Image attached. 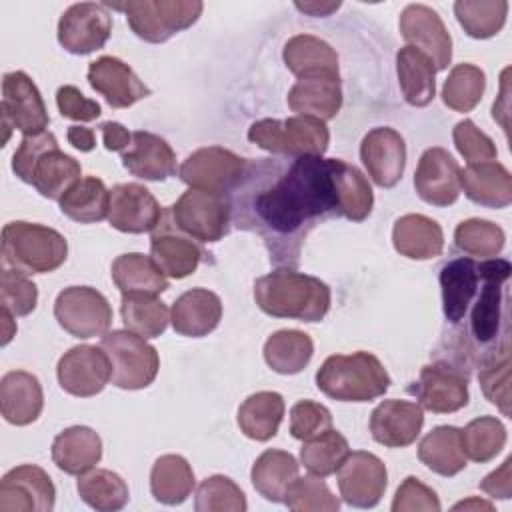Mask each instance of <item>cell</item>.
Segmentation results:
<instances>
[{
  "label": "cell",
  "instance_id": "obj_1",
  "mask_svg": "<svg viewBox=\"0 0 512 512\" xmlns=\"http://www.w3.org/2000/svg\"><path fill=\"white\" fill-rule=\"evenodd\" d=\"M338 158L298 156L248 164L238 184L234 218L262 236L274 264L296 266L300 246L322 220L342 216Z\"/></svg>",
  "mask_w": 512,
  "mask_h": 512
},
{
  "label": "cell",
  "instance_id": "obj_2",
  "mask_svg": "<svg viewBox=\"0 0 512 512\" xmlns=\"http://www.w3.org/2000/svg\"><path fill=\"white\" fill-rule=\"evenodd\" d=\"M254 300L268 316L320 322L330 310V288L316 276L278 268L254 282Z\"/></svg>",
  "mask_w": 512,
  "mask_h": 512
},
{
  "label": "cell",
  "instance_id": "obj_3",
  "mask_svg": "<svg viewBox=\"0 0 512 512\" xmlns=\"http://www.w3.org/2000/svg\"><path fill=\"white\" fill-rule=\"evenodd\" d=\"M12 170L50 200H60L82 174L80 164L58 148L52 132L24 136L12 156Z\"/></svg>",
  "mask_w": 512,
  "mask_h": 512
},
{
  "label": "cell",
  "instance_id": "obj_4",
  "mask_svg": "<svg viewBox=\"0 0 512 512\" xmlns=\"http://www.w3.org/2000/svg\"><path fill=\"white\" fill-rule=\"evenodd\" d=\"M316 386L340 402H370L390 388V376L370 352L334 354L316 372Z\"/></svg>",
  "mask_w": 512,
  "mask_h": 512
},
{
  "label": "cell",
  "instance_id": "obj_5",
  "mask_svg": "<svg viewBox=\"0 0 512 512\" xmlns=\"http://www.w3.org/2000/svg\"><path fill=\"white\" fill-rule=\"evenodd\" d=\"M68 256L66 238L34 222H8L2 228V262L24 274L54 272Z\"/></svg>",
  "mask_w": 512,
  "mask_h": 512
},
{
  "label": "cell",
  "instance_id": "obj_6",
  "mask_svg": "<svg viewBox=\"0 0 512 512\" xmlns=\"http://www.w3.org/2000/svg\"><path fill=\"white\" fill-rule=\"evenodd\" d=\"M248 140L280 156H322L328 150L330 132L326 122L314 116L262 118L248 128Z\"/></svg>",
  "mask_w": 512,
  "mask_h": 512
},
{
  "label": "cell",
  "instance_id": "obj_7",
  "mask_svg": "<svg viewBox=\"0 0 512 512\" xmlns=\"http://www.w3.org/2000/svg\"><path fill=\"white\" fill-rule=\"evenodd\" d=\"M478 272L480 288L474 296L476 302L470 314V334L476 346L488 348L494 346L500 336H508V330L502 332V326H508L504 286L512 266L504 258H486L478 262Z\"/></svg>",
  "mask_w": 512,
  "mask_h": 512
},
{
  "label": "cell",
  "instance_id": "obj_8",
  "mask_svg": "<svg viewBox=\"0 0 512 512\" xmlns=\"http://www.w3.org/2000/svg\"><path fill=\"white\" fill-rule=\"evenodd\" d=\"M106 8L124 12L138 38L160 44L190 28L200 18L204 4L198 0H132L106 4Z\"/></svg>",
  "mask_w": 512,
  "mask_h": 512
},
{
  "label": "cell",
  "instance_id": "obj_9",
  "mask_svg": "<svg viewBox=\"0 0 512 512\" xmlns=\"http://www.w3.org/2000/svg\"><path fill=\"white\" fill-rule=\"evenodd\" d=\"M100 348L112 366V384L124 390H140L154 382L160 358L146 338L130 330H112L102 336Z\"/></svg>",
  "mask_w": 512,
  "mask_h": 512
},
{
  "label": "cell",
  "instance_id": "obj_10",
  "mask_svg": "<svg viewBox=\"0 0 512 512\" xmlns=\"http://www.w3.org/2000/svg\"><path fill=\"white\" fill-rule=\"evenodd\" d=\"M172 224L198 242H218L232 218V202L222 194L188 188L168 210Z\"/></svg>",
  "mask_w": 512,
  "mask_h": 512
},
{
  "label": "cell",
  "instance_id": "obj_11",
  "mask_svg": "<svg viewBox=\"0 0 512 512\" xmlns=\"http://www.w3.org/2000/svg\"><path fill=\"white\" fill-rule=\"evenodd\" d=\"M248 170V162L222 146H206L192 152L178 174L190 188L222 194L236 190Z\"/></svg>",
  "mask_w": 512,
  "mask_h": 512
},
{
  "label": "cell",
  "instance_id": "obj_12",
  "mask_svg": "<svg viewBox=\"0 0 512 512\" xmlns=\"http://www.w3.org/2000/svg\"><path fill=\"white\" fill-rule=\"evenodd\" d=\"M0 112L4 142H8L12 128L20 130L24 136H34L46 132V126L50 122L40 90L22 70L4 74Z\"/></svg>",
  "mask_w": 512,
  "mask_h": 512
},
{
  "label": "cell",
  "instance_id": "obj_13",
  "mask_svg": "<svg viewBox=\"0 0 512 512\" xmlns=\"http://www.w3.org/2000/svg\"><path fill=\"white\" fill-rule=\"evenodd\" d=\"M58 324L76 338L104 336L112 324V308L104 294L90 286H68L54 302Z\"/></svg>",
  "mask_w": 512,
  "mask_h": 512
},
{
  "label": "cell",
  "instance_id": "obj_14",
  "mask_svg": "<svg viewBox=\"0 0 512 512\" xmlns=\"http://www.w3.org/2000/svg\"><path fill=\"white\" fill-rule=\"evenodd\" d=\"M112 32L106 4H72L58 20V42L70 54H90L102 48Z\"/></svg>",
  "mask_w": 512,
  "mask_h": 512
},
{
  "label": "cell",
  "instance_id": "obj_15",
  "mask_svg": "<svg viewBox=\"0 0 512 512\" xmlns=\"http://www.w3.org/2000/svg\"><path fill=\"white\" fill-rule=\"evenodd\" d=\"M56 374L64 392L88 398L102 392L112 380V366L102 348L80 344L64 352L58 360Z\"/></svg>",
  "mask_w": 512,
  "mask_h": 512
},
{
  "label": "cell",
  "instance_id": "obj_16",
  "mask_svg": "<svg viewBox=\"0 0 512 512\" xmlns=\"http://www.w3.org/2000/svg\"><path fill=\"white\" fill-rule=\"evenodd\" d=\"M54 500L56 488L40 466H16L0 480V512H50Z\"/></svg>",
  "mask_w": 512,
  "mask_h": 512
},
{
  "label": "cell",
  "instance_id": "obj_17",
  "mask_svg": "<svg viewBox=\"0 0 512 512\" xmlns=\"http://www.w3.org/2000/svg\"><path fill=\"white\" fill-rule=\"evenodd\" d=\"M338 472L340 496L356 508H372L384 496L388 472L384 462L364 450L350 452Z\"/></svg>",
  "mask_w": 512,
  "mask_h": 512
},
{
  "label": "cell",
  "instance_id": "obj_18",
  "mask_svg": "<svg viewBox=\"0 0 512 512\" xmlns=\"http://www.w3.org/2000/svg\"><path fill=\"white\" fill-rule=\"evenodd\" d=\"M410 392L416 394L422 408L450 414L468 404V376L460 366L434 362L420 370V378Z\"/></svg>",
  "mask_w": 512,
  "mask_h": 512
},
{
  "label": "cell",
  "instance_id": "obj_19",
  "mask_svg": "<svg viewBox=\"0 0 512 512\" xmlns=\"http://www.w3.org/2000/svg\"><path fill=\"white\" fill-rule=\"evenodd\" d=\"M400 32L408 46L424 52L436 72L446 70L452 60V38L436 10L424 4H408L400 14Z\"/></svg>",
  "mask_w": 512,
  "mask_h": 512
},
{
  "label": "cell",
  "instance_id": "obj_20",
  "mask_svg": "<svg viewBox=\"0 0 512 512\" xmlns=\"http://www.w3.org/2000/svg\"><path fill=\"white\" fill-rule=\"evenodd\" d=\"M164 210L152 192L140 184H116L110 190L108 222L112 228L128 234L152 232L160 224Z\"/></svg>",
  "mask_w": 512,
  "mask_h": 512
},
{
  "label": "cell",
  "instance_id": "obj_21",
  "mask_svg": "<svg viewBox=\"0 0 512 512\" xmlns=\"http://www.w3.org/2000/svg\"><path fill=\"white\" fill-rule=\"evenodd\" d=\"M360 160L380 188H392L400 182L406 166L404 138L388 126L372 128L362 138Z\"/></svg>",
  "mask_w": 512,
  "mask_h": 512
},
{
  "label": "cell",
  "instance_id": "obj_22",
  "mask_svg": "<svg viewBox=\"0 0 512 512\" xmlns=\"http://www.w3.org/2000/svg\"><path fill=\"white\" fill-rule=\"evenodd\" d=\"M414 188L432 206H450L460 196V166L444 148H428L420 156Z\"/></svg>",
  "mask_w": 512,
  "mask_h": 512
},
{
  "label": "cell",
  "instance_id": "obj_23",
  "mask_svg": "<svg viewBox=\"0 0 512 512\" xmlns=\"http://www.w3.org/2000/svg\"><path fill=\"white\" fill-rule=\"evenodd\" d=\"M152 232L154 234L150 238V254L156 266L166 276L186 278L198 268L204 256L202 248L194 242V238H190L172 224L168 212H164L160 224Z\"/></svg>",
  "mask_w": 512,
  "mask_h": 512
},
{
  "label": "cell",
  "instance_id": "obj_24",
  "mask_svg": "<svg viewBox=\"0 0 512 512\" xmlns=\"http://www.w3.org/2000/svg\"><path fill=\"white\" fill-rule=\"evenodd\" d=\"M88 82L100 92L112 108H128L134 102L150 96V88L136 72L114 56H100L88 66Z\"/></svg>",
  "mask_w": 512,
  "mask_h": 512
},
{
  "label": "cell",
  "instance_id": "obj_25",
  "mask_svg": "<svg viewBox=\"0 0 512 512\" xmlns=\"http://www.w3.org/2000/svg\"><path fill=\"white\" fill-rule=\"evenodd\" d=\"M424 424L422 406L408 400H384L370 414L372 438L388 448L410 446Z\"/></svg>",
  "mask_w": 512,
  "mask_h": 512
},
{
  "label": "cell",
  "instance_id": "obj_26",
  "mask_svg": "<svg viewBox=\"0 0 512 512\" xmlns=\"http://www.w3.org/2000/svg\"><path fill=\"white\" fill-rule=\"evenodd\" d=\"M124 168L142 180H166L176 174V154L170 144L146 130L132 132L130 146L122 152Z\"/></svg>",
  "mask_w": 512,
  "mask_h": 512
},
{
  "label": "cell",
  "instance_id": "obj_27",
  "mask_svg": "<svg viewBox=\"0 0 512 512\" xmlns=\"http://www.w3.org/2000/svg\"><path fill=\"white\" fill-rule=\"evenodd\" d=\"M222 318L220 298L206 288H192L176 298L170 310L174 332L190 338L210 334Z\"/></svg>",
  "mask_w": 512,
  "mask_h": 512
},
{
  "label": "cell",
  "instance_id": "obj_28",
  "mask_svg": "<svg viewBox=\"0 0 512 512\" xmlns=\"http://www.w3.org/2000/svg\"><path fill=\"white\" fill-rule=\"evenodd\" d=\"M44 406V394L38 378L24 370H12L0 380V410L6 422L14 426L32 424Z\"/></svg>",
  "mask_w": 512,
  "mask_h": 512
},
{
  "label": "cell",
  "instance_id": "obj_29",
  "mask_svg": "<svg viewBox=\"0 0 512 512\" xmlns=\"http://www.w3.org/2000/svg\"><path fill=\"white\" fill-rule=\"evenodd\" d=\"M282 58L286 68L302 78H340L338 72V54L334 48L312 36V34H296L292 36L282 50Z\"/></svg>",
  "mask_w": 512,
  "mask_h": 512
},
{
  "label": "cell",
  "instance_id": "obj_30",
  "mask_svg": "<svg viewBox=\"0 0 512 512\" xmlns=\"http://www.w3.org/2000/svg\"><path fill=\"white\" fill-rule=\"evenodd\" d=\"M480 286L478 262L470 256L454 258L440 270L442 308L448 322L458 324L474 300Z\"/></svg>",
  "mask_w": 512,
  "mask_h": 512
},
{
  "label": "cell",
  "instance_id": "obj_31",
  "mask_svg": "<svg viewBox=\"0 0 512 512\" xmlns=\"http://www.w3.org/2000/svg\"><path fill=\"white\" fill-rule=\"evenodd\" d=\"M464 194L486 208H506L512 202V176L500 162L468 164L460 170Z\"/></svg>",
  "mask_w": 512,
  "mask_h": 512
},
{
  "label": "cell",
  "instance_id": "obj_32",
  "mask_svg": "<svg viewBox=\"0 0 512 512\" xmlns=\"http://www.w3.org/2000/svg\"><path fill=\"white\" fill-rule=\"evenodd\" d=\"M102 458V440L88 426H72L62 430L52 442L54 464L72 476L92 470Z\"/></svg>",
  "mask_w": 512,
  "mask_h": 512
},
{
  "label": "cell",
  "instance_id": "obj_33",
  "mask_svg": "<svg viewBox=\"0 0 512 512\" xmlns=\"http://www.w3.org/2000/svg\"><path fill=\"white\" fill-rule=\"evenodd\" d=\"M396 252L412 260H430L442 254L444 234L436 220L424 214L400 216L392 228Z\"/></svg>",
  "mask_w": 512,
  "mask_h": 512
},
{
  "label": "cell",
  "instance_id": "obj_34",
  "mask_svg": "<svg viewBox=\"0 0 512 512\" xmlns=\"http://www.w3.org/2000/svg\"><path fill=\"white\" fill-rule=\"evenodd\" d=\"M288 106L298 116L330 120L342 106L340 78H302L288 92Z\"/></svg>",
  "mask_w": 512,
  "mask_h": 512
},
{
  "label": "cell",
  "instance_id": "obj_35",
  "mask_svg": "<svg viewBox=\"0 0 512 512\" xmlns=\"http://www.w3.org/2000/svg\"><path fill=\"white\" fill-rule=\"evenodd\" d=\"M398 82L404 100L410 106H426L436 94V68L434 62L418 48L404 46L396 54Z\"/></svg>",
  "mask_w": 512,
  "mask_h": 512
},
{
  "label": "cell",
  "instance_id": "obj_36",
  "mask_svg": "<svg viewBox=\"0 0 512 512\" xmlns=\"http://www.w3.org/2000/svg\"><path fill=\"white\" fill-rule=\"evenodd\" d=\"M252 484L270 502H284L288 488L298 478V462L290 452L264 450L252 466Z\"/></svg>",
  "mask_w": 512,
  "mask_h": 512
},
{
  "label": "cell",
  "instance_id": "obj_37",
  "mask_svg": "<svg viewBox=\"0 0 512 512\" xmlns=\"http://www.w3.org/2000/svg\"><path fill=\"white\" fill-rule=\"evenodd\" d=\"M418 458L440 476H454L464 470L466 454L462 448L460 428L436 426L430 430L418 446Z\"/></svg>",
  "mask_w": 512,
  "mask_h": 512
},
{
  "label": "cell",
  "instance_id": "obj_38",
  "mask_svg": "<svg viewBox=\"0 0 512 512\" xmlns=\"http://www.w3.org/2000/svg\"><path fill=\"white\" fill-rule=\"evenodd\" d=\"M112 280L122 294H160L168 288L166 274L152 256L138 252L122 254L112 262Z\"/></svg>",
  "mask_w": 512,
  "mask_h": 512
},
{
  "label": "cell",
  "instance_id": "obj_39",
  "mask_svg": "<svg viewBox=\"0 0 512 512\" xmlns=\"http://www.w3.org/2000/svg\"><path fill=\"white\" fill-rule=\"evenodd\" d=\"M284 416V400L278 392H256L248 396L238 408L240 430L258 442L276 436Z\"/></svg>",
  "mask_w": 512,
  "mask_h": 512
},
{
  "label": "cell",
  "instance_id": "obj_40",
  "mask_svg": "<svg viewBox=\"0 0 512 512\" xmlns=\"http://www.w3.org/2000/svg\"><path fill=\"white\" fill-rule=\"evenodd\" d=\"M194 488V472L180 454L160 456L150 472L152 496L168 506L182 504Z\"/></svg>",
  "mask_w": 512,
  "mask_h": 512
},
{
  "label": "cell",
  "instance_id": "obj_41",
  "mask_svg": "<svg viewBox=\"0 0 512 512\" xmlns=\"http://www.w3.org/2000/svg\"><path fill=\"white\" fill-rule=\"evenodd\" d=\"M60 210L70 220L80 224H94L108 218L110 190L96 176L80 178L60 200Z\"/></svg>",
  "mask_w": 512,
  "mask_h": 512
},
{
  "label": "cell",
  "instance_id": "obj_42",
  "mask_svg": "<svg viewBox=\"0 0 512 512\" xmlns=\"http://www.w3.org/2000/svg\"><path fill=\"white\" fill-rule=\"evenodd\" d=\"M312 354V338L300 330H278L264 344V360L278 374L302 372Z\"/></svg>",
  "mask_w": 512,
  "mask_h": 512
},
{
  "label": "cell",
  "instance_id": "obj_43",
  "mask_svg": "<svg viewBox=\"0 0 512 512\" xmlns=\"http://www.w3.org/2000/svg\"><path fill=\"white\" fill-rule=\"evenodd\" d=\"M120 314L126 330L142 338L160 336L170 320L168 306L154 294H122Z\"/></svg>",
  "mask_w": 512,
  "mask_h": 512
},
{
  "label": "cell",
  "instance_id": "obj_44",
  "mask_svg": "<svg viewBox=\"0 0 512 512\" xmlns=\"http://www.w3.org/2000/svg\"><path fill=\"white\" fill-rule=\"evenodd\" d=\"M78 494L80 498L94 510L100 512H114L126 506L130 494H128V486L122 480V476H118L112 470L106 468H96V470H88L84 474H80L78 478Z\"/></svg>",
  "mask_w": 512,
  "mask_h": 512
},
{
  "label": "cell",
  "instance_id": "obj_45",
  "mask_svg": "<svg viewBox=\"0 0 512 512\" xmlns=\"http://www.w3.org/2000/svg\"><path fill=\"white\" fill-rule=\"evenodd\" d=\"M350 446L348 440L334 428L322 432L316 438L304 440L300 448V460L304 468L320 478L334 474L342 462L348 458Z\"/></svg>",
  "mask_w": 512,
  "mask_h": 512
},
{
  "label": "cell",
  "instance_id": "obj_46",
  "mask_svg": "<svg viewBox=\"0 0 512 512\" xmlns=\"http://www.w3.org/2000/svg\"><path fill=\"white\" fill-rule=\"evenodd\" d=\"M506 0H458L454 2V14L472 38L484 40L498 34L506 22Z\"/></svg>",
  "mask_w": 512,
  "mask_h": 512
},
{
  "label": "cell",
  "instance_id": "obj_47",
  "mask_svg": "<svg viewBox=\"0 0 512 512\" xmlns=\"http://www.w3.org/2000/svg\"><path fill=\"white\" fill-rule=\"evenodd\" d=\"M484 88V72L478 66L464 62L450 70L442 88V100L454 112H470L482 100Z\"/></svg>",
  "mask_w": 512,
  "mask_h": 512
},
{
  "label": "cell",
  "instance_id": "obj_48",
  "mask_svg": "<svg viewBox=\"0 0 512 512\" xmlns=\"http://www.w3.org/2000/svg\"><path fill=\"white\" fill-rule=\"evenodd\" d=\"M464 454L474 462H490L506 444V428L494 416L474 418L460 430Z\"/></svg>",
  "mask_w": 512,
  "mask_h": 512
},
{
  "label": "cell",
  "instance_id": "obj_49",
  "mask_svg": "<svg viewBox=\"0 0 512 512\" xmlns=\"http://www.w3.org/2000/svg\"><path fill=\"white\" fill-rule=\"evenodd\" d=\"M504 230L482 218H470L456 226L454 230V242L456 246L474 258H496V254L504 248Z\"/></svg>",
  "mask_w": 512,
  "mask_h": 512
},
{
  "label": "cell",
  "instance_id": "obj_50",
  "mask_svg": "<svg viewBox=\"0 0 512 512\" xmlns=\"http://www.w3.org/2000/svg\"><path fill=\"white\" fill-rule=\"evenodd\" d=\"M338 194L344 218L362 222L372 212L374 196L366 176L344 160L338 162Z\"/></svg>",
  "mask_w": 512,
  "mask_h": 512
},
{
  "label": "cell",
  "instance_id": "obj_51",
  "mask_svg": "<svg viewBox=\"0 0 512 512\" xmlns=\"http://www.w3.org/2000/svg\"><path fill=\"white\" fill-rule=\"evenodd\" d=\"M478 380L484 396L510 416V344L482 358Z\"/></svg>",
  "mask_w": 512,
  "mask_h": 512
},
{
  "label": "cell",
  "instance_id": "obj_52",
  "mask_svg": "<svg viewBox=\"0 0 512 512\" xmlns=\"http://www.w3.org/2000/svg\"><path fill=\"white\" fill-rule=\"evenodd\" d=\"M194 508L198 512H244L248 508L244 492L234 480L214 474L200 482Z\"/></svg>",
  "mask_w": 512,
  "mask_h": 512
},
{
  "label": "cell",
  "instance_id": "obj_53",
  "mask_svg": "<svg viewBox=\"0 0 512 512\" xmlns=\"http://www.w3.org/2000/svg\"><path fill=\"white\" fill-rule=\"evenodd\" d=\"M284 504L294 512H336L340 500L330 492L320 476L296 478L288 488Z\"/></svg>",
  "mask_w": 512,
  "mask_h": 512
},
{
  "label": "cell",
  "instance_id": "obj_54",
  "mask_svg": "<svg viewBox=\"0 0 512 512\" xmlns=\"http://www.w3.org/2000/svg\"><path fill=\"white\" fill-rule=\"evenodd\" d=\"M38 302V288L28 274L4 268L0 274V304L12 316H28Z\"/></svg>",
  "mask_w": 512,
  "mask_h": 512
},
{
  "label": "cell",
  "instance_id": "obj_55",
  "mask_svg": "<svg viewBox=\"0 0 512 512\" xmlns=\"http://www.w3.org/2000/svg\"><path fill=\"white\" fill-rule=\"evenodd\" d=\"M332 428V414L324 404L300 400L290 410V434L296 440H310Z\"/></svg>",
  "mask_w": 512,
  "mask_h": 512
},
{
  "label": "cell",
  "instance_id": "obj_56",
  "mask_svg": "<svg viewBox=\"0 0 512 512\" xmlns=\"http://www.w3.org/2000/svg\"><path fill=\"white\" fill-rule=\"evenodd\" d=\"M456 150L468 160V164L488 162L496 158V146L494 142L480 130L472 120H462L454 126L452 132Z\"/></svg>",
  "mask_w": 512,
  "mask_h": 512
},
{
  "label": "cell",
  "instance_id": "obj_57",
  "mask_svg": "<svg viewBox=\"0 0 512 512\" xmlns=\"http://www.w3.org/2000/svg\"><path fill=\"white\" fill-rule=\"evenodd\" d=\"M414 510L438 512L440 500L432 488L422 484L416 476H408L396 490L392 512H414Z\"/></svg>",
  "mask_w": 512,
  "mask_h": 512
},
{
  "label": "cell",
  "instance_id": "obj_58",
  "mask_svg": "<svg viewBox=\"0 0 512 512\" xmlns=\"http://www.w3.org/2000/svg\"><path fill=\"white\" fill-rule=\"evenodd\" d=\"M56 104L64 118L78 120V122H90L100 116V104L96 100L86 98L76 86H60L56 92Z\"/></svg>",
  "mask_w": 512,
  "mask_h": 512
},
{
  "label": "cell",
  "instance_id": "obj_59",
  "mask_svg": "<svg viewBox=\"0 0 512 512\" xmlns=\"http://www.w3.org/2000/svg\"><path fill=\"white\" fill-rule=\"evenodd\" d=\"M480 488L492 498L508 500L512 496V458H506L498 470L488 474L480 482Z\"/></svg>",
  "mask_w": 512,
  "mask_h": 512
},
{
  "label": "cell",
  "instance_id": "obj_60",
  "mask_svg": "<svg viewBox=\"0 0 512 512\" xmlns=\"http://www.w3.org/2000/svg\"><path fill=\"white\" fill-rule=\"evenodd\" d=\"M104 146L110 152H124L132 142V132H128L120 122H102L100 126Z\"/></svg>",
  "mask_w": 512,
  "mask_h": 512
},
{
  "label": "cell",
  "instance_id": "obj_61",
  "mask_svg": "<svg viewBox=\"0 0 512 512\" xmlns=\"http://www.w3.org/2000/svg\"><path fill=\"white\" fill-rule=\"evenodd\" d=\"M68 142L80 150V152H90L94 146H96V136H94V130L92 128H86V126H70L68 128Z\"/></svg>",
  "mask_w": 512,
  "mask_h": 512
},
{
  "label": "cell",
  "instance_id": "obj_62",
  "mask_svg": "<svg viewBox=\"0 0 512 512\" xmlns=\"http://www.w3.org/2000/svg\"><path fill=\"white\" fill-rule=\"evenodd\" d=\"M340 6V2H336V4H296V8L298 10H302V12H308L310 16H328L332 10H336Z\"/></svg>",
  "mask_w": 512,
  "mask_h": 512
},
{
  "label": "cell",
  "instance_id": "obj_63",
  "mask_svg": "<svg viewBox=\"0 0 512 512\" xmlns=\"http://www.w3.org/2000/svg\"><path fill=\"white\" fill-rule=\"evenodd\" d=\"M454 510H494V506L490 502L480 500V498H468L464 502L454 504Z\"/></svg>",
  "mask_w": 512,
  "mask_h": 512
},
{
  "label": "cell",
  "instance_id": "obj_64",
  "mask_svg": "<svg viewBox=\"0 0 512 512\" xmlns=\"http://www.w3.org/2000/svg\"><path fill=\"white\" fill-rule=\"evenodd\" d=\"M12 318H14V316H12L8 310L2 308V324H4V332H2L4 338H2V344H8L10 338H12L14 332H16V324L12 322Z\"/></svg>",
  "mask_w": 512,
  "mask_h": 512
}]
</instances>
